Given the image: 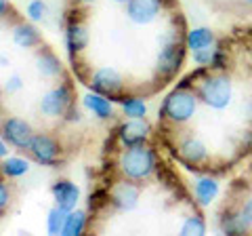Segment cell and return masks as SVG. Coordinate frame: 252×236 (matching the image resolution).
<instances>
[{"label": "cell", "mask_w": 252, "mask_h": 236, "mask_svg": "<svg viewBox=\"0 0 252 236\" xmlns=\"http://www.w3.org/2000/svg\"><path fill=\"white\" fill-rule=\"evenodd\" d=\"M118 169L130 182H145L158 171V156L147 144L124 148L118 158Z\"/></svg>", "instance_id": "cell-1"}, {"label": "cell", "mask_w": 252, "mask_h": 236, "mask_svg": "<svg viewBox=\"0 0 252 236\" xmlns=\"http://www.w3.org/2000/svg\"><path fill=\"white\" fill-rule=\"evenodd\" d=\"M185 38L177 30H166L160 36V53H158V72L164 80L175 78L185 59Z\"/></svg>", "instance_id": "cell-2"}, {"label": "cell", "mask_w": 252, "mask_h": 236, "mask_svg": "<svg viewBox=\"0 0 252 236\" xmlns=\"http://www.w3.org/2000/svg\"><path fill=\"white\" fill-rule=\"evenodd\" d=\"M198 93H193L191 89H181L177 86L175 91H170L162 101V108L158 116L162 120H168L172 124H185L193 118L195 110H198Z\"/></svg>", "instance_id": "cell-3"}, {"label": "cell", "mask_w": 252, "mask_h": 236, "mask_svg": "<svg viewBox=\"0 0 252 236\" xmlns=\"http://www.w3.org/2000/svg\"><path fill=\"white\" fill-rule=\"evenodd\" d=\"M198 97L212 110H225L231 104L233 97V82L223 72L204 74L198 84Z\"/></svg>", "instance_id": "cell-4"}, {"label": "cell", "mask_w": 252, "mask_h": 236, "mask_svg": "<svg viewBox=\"0 0 252 236\" xmlns=\"http://www.w3.org/2000/svg\"><path fill=\"white\" fill-rule=\"evenodd\" d=\"M74 104V86L69 80H63L61 84L53 86L40 97V112L49 118L63 116L65 110Z\"/></svg>", "instance_id": "cell-5"}, {"label": "cell", "mask_w": 252, "mask_h": 236, "mask_svg": "<svg viewBox=\"0 0 252 236\" xmlns=\"http://www.w3.org/2000/svg\"><path fill=\"white\" fill-rule=\"evenodd\" d=\"M34 129L32 124L26 122L23 118L17 116H9L0 122V137H2L6 144L17 148V150H30V144L34 139Z\"/></svg>", "instance_id": "cell-6"}, {"label": "cell", "mask_w": 252, "mask_h": 236, "mask_svg": "<svg viewBox=\"0 0 252 236\" xmlns=\"http://www.w3.org/2000/svg\"><path fill=\"white\" fill-rule=\"evenodd\" d=\"M28 152L38 164L44 167H57L61 162V144L49 133H36Z\"/></svg>", "instance_id": "cell-7"}, {"label": "cell", "mask_w": 252, "mask_h": 236, "mask_svg": "<svg viewBox=\"0 0 252 236\" xmlns=\"http://www.w3.org/2000/svg\"><path fill=\"white\" fill-rule=\"evenodd\" d=\"M86 84L91 86V91L101 93V95H107V97L116 99V97H120V93H122V89H124V76L118 72L116 68L105 66V68L94 70Z\"/></svg>", "instance_id": "cell-8"}, {"label": "cell", "mask_w": 252, "mask_h": 236, "mask_svg": "<svg viewBox=\"0 0 252 236\" xmlns=\"http://www.w3.org/2000/svg\"><path fill=\"white\" fill-rule=\"evenodd\" d=\"M116 135H118V144L122 148L147 144L149 135H152V124L145 118H128L122 124H118Z\"/></svg>", "instance_id": "cell-9"}, {"label": "cell", "mask_w": 252, "mask_h": 236, "mask_svg": "<svg viewBox=\"0 0 252 236\" xmlns=\"http://www.w3.org/2000/svg\"><path fill=\"white\" fill-rule=\"evenodd\" d=\"M164 0H128L126 2V17L135 26H147L160 17Z\"/></svg>", "instance_id": "cell-10"}, {"label": "cell", "mask_w": 252, "mask_h": 236, "mask_svg": "<svg viewBox=\"0 0 252 236\" xmlns=\"http://www.w3.org/2000/svg\"><path fill=\"white\" fill-rule=\"evenodd\" d=\"M65 46L72 61H76L78 53H82L89 46V30L76 17V13H69L65 19Z\"/></svg>", "instance_id": "cell-11"}, {"label": "cell", "mask_w": 252, "mask_h": 236, "mask_svg": "<svg viewBox=\"0 0 252 236\" xmlns=\"http://www.w3.org/2000/svg\"><path fill=\"white\" fill-rule=\"evenodd\" d=\"M139 188L135 186V182L124 177V182H118L109 188V204L116 211H122V213H128L139 204Z\"/></svg>", "instance_id": "cell-12"}, {"label": "cell", "mask_w": 252, "mask_h": 236, "mask_svg": "<svg viewBox=\"0 0 252 236\" xmlns=\"http://www.w3.org/2000/svg\"><path fill=\"white\" fill-rule=\"evenodd\" d=\"M51 194H53L55 204L65 211L76 209L78 202H80V188L74 182H69V179H57L51 186Z\"/></svg>", "instance_id": "cell-13"}, {"label": "cell", "mask_w": 252, "mask_h": 236, "mask_svg": "<svg viewBox=\"0 0 252 236\" xmlns=\"http://www.w3.org/2000/svg\"><path fill=\"white\" fill-rule=\"evenodd\" d=\"M179 158L185 164H202L208 158V148L202 139L189 135L185 139H181L179 144Z\"/></svg>", "instance_id": "cell-14"}, {"label": "cell", "mask_w": 252, "mask_h": 236, "mask_svg": "<svg viewBox=\"0 0 252 236\" xmlns=\"http://www.w3.org/2000/svg\"><path fill=\"white\" fill-rule=\"evenodd\" d=\"M191 190H193V196H195V200H198L200 207H208V204H212L217 200V196L220 192V186H219V182L215 177L200 175L191 182Z\"/></svg>", "instance_id": "cell-15"}, {"label": "cell", "mask_w": 252, "mask_h": 236, "mask_svg": "<svg viewBox=\"0 0 252 236\" xmlns=\"http://www.w3.org/2000/svg\"><path fill=\"white\" fill-rule=\"evenodd\" d=\"M82 104H84V108L89 110L93 116H97L99 120H109V118L116 116V112H114V99L107 97V95H101V93L91 91L89 95H84Z\"/></svg>", "instance_id": "cell-16"}, {"label": "cell", "mask_w": 252, "mask_h": 236, "mask_svg": "<svg viewBox=\"0 0 252 236\" xmlns=\"http://www.w3.org/2000/svg\"><path fill=\"white\" fill-rule=\"evenodd\" d=\"M11 38L13 42L19 46V49H36V46L42 44V36L40 32L28 21H19L15 23L11 30Z\"/></svg>", "instance_id": "cell-17"}, {"label": "cell", "mask_w": 252, "mask_h": 236, "mask_svg": "<svg viewBox=\"0 0 252 236\" xmlns=\"http://www.w3.org/2000/svg\"><path fill=\"white\" fill-rule=\"evenodd\" d=\"M34 66H36L38 74H40L42 78H59L63 74V64L59 61V57L53 51L44 49V46L36 53Z\"/></svg>", "instance_id": "cell-18"}, {"label": "cell", "mask_w": 252, "mask_h": 236, "mask_svg": "<svg viewBox=\"0 0 252 236\" xmlns=\"http://www.w3.org/2000/svg\"><path fill=\"white\" fill-rule=\"evenodd\" d=\"M219 228H220V232L223 234H231V236H238V234H246L252 224L246 219V215L242 213V209L240 211H225L223 215H220L219 219Z\"/></svg>", "instance_id": "cell-19"}, {"label": "cell", "mask_w": 252, "mask_h": 236, "mask_svg": "<svg viewBox=\"0 0 252 236\" xmlns=\"http://www.w3.org/2000/svg\"><path fill=\"white\" fill-rule=\"evenodd\" d=\"M215 32L206 26H198V28H191L189 32L185 34V44L189 51H198V49H206V46L215 44Z\"/></svg>", "instance_id": "cell-20"}, {"label": "cell", "mask_w": 252, "mask_h": 236, "mask_svg": "<svg viewBox=\"0 0 252 236\" xmlns=\"http://www.w3.org/2000/svg\"><path fill=\"white\" fill-rule=\"evenodd\" d=\"M114 101L120 104L122 114L126 118H145L147 116V104H145V99L139 95H120Z\"/></svg>", "instance_id": "cell-21"}, {"label": "cell", "mask_w": 252, "mask_h": 236, "mask_svg": "<svg viewBox=\"0 0 252 236\" xmlns=\"http://www.w3.org/2000/svg\"><path fill=\"white\" fill-rule=\"evenodd\" d=\"M26 173H30V160L21 158V156H6L0 162V175L2 177L17 179V177H23Z\"/></svg>", "instance_id": "cell-22"}, {"label": "cell", "mask_w": 252, "mask_h": 236, "mask_svg": "<svg viewBox=\"0 0 252 236\" xmlns=\"http://www.w3.org/2000/svg\"><path fill=\"white\" fill-rule=\"evenodd\" d=\"M84 230H86V211L76 207L67 213L61 236H80V234H84Z\"/></svg>", "instance_id": "cell-23"}, {"label": "cell", "mask_w": 252, "mask_h": 236, "mask_svg": "<svg viewBox=\"0 0 252 236\" xmlns=\"http://www.w3.org/2000/svg\"><path fill=\"white\" fill-rule=\"evenodd\" d=\"M67 213H69V211L57 207V204H55L53 209H49V213H46V232L53 234V236L61 234L63 232V226H65Z\"/></svg>", "instance_id": "cell-24"}, {"label": "cell", "mask_w": 252, "mask_h": 236, "mask_svg": "<svg viewBox=\"0 0 252 236\" xmlns=\"http://www.w3.org/2000/svg\"><path fill=\"white\" fill-rule=\"evenodd\" d=\"M179 232L183 236H202V234H206V222L202 219V215H189L185 217Z\"/></svg>", "instance_id": "cell-25"}, {"label": "cell", "mask_w": 252, "mask_h": 236, "mask_svg": "<svg viewBox=\"0 0 252 236\" xmlns=\"http://www.w3.org/2000/svg\"><path fill=\"white\" fill-rule=\"evenodd\" d=\"M26 15L30 21H44L46 15H49V6H46L44 0H30L26 6Z\"/></svg>", "instance_id": "cell-26"}, {"label": "cell", "mask_w": 252, "mask_h": 236, "mask_svg": "<svg viewBox=\"0 0 252 236\" xmlns=\"http://www.w3.org/2000/svg\"><path fill=\"white\" fill-rule=\"evenodd\" d=\"M109 204V190H105V188H97L94 192H91L89 196V211H93V213H97L99 209H103Z\"/></svg>", "instance_id": "cell-27"}, {"label": "cell", "mask_w": 252, "mask_h": 236, "mask_svg": "<svg viewBox=\"0 0 252 236\" xmlns=\"http://www.w3.org/2000/svg\"><path fill=\"white\" fill-rule=\"evenodd\" d=\"M212 55H215V44L206 46V49H198V51H191V57H193V64L198 68H208L210 70V61H212Z\"/></svg>", "instance_id": "cell-28"}, {"label": "cell", "mask_w": 252, "mask_h": 236, "mask_svg": "<svg viewBox=\"0 0 252 236\" xmlns=\"http://www.w3.org/2000/svg\"><path fill=\"white\" fill-rule=\"evenodd\" d=\"M227 66V51L217 46L215 49V55H212V61H210V70H215V72H223Z\"/></svg>", "instance_id": "cell-29"}, {"label": "cell", "mask_w": 252, "mask_h": 236, "mask_svg": "<svg viewBox=\"0 0 252 236\" xmlns=\"http://www.w3.org/2000/svg\"><path fill=\"white\" fill-rule=\"evenodd\" d=\"M23 89V78L19 74H11L9 78H6L4 82V91L9 93V95H13V93H19Z\"/></svg>", "instance_id": "cell-30"}, {"label": "cell", "mask_w": 252, "mask_h": 236, "mask_svg": "<svg viewBox=\"0 0 252 236\" xmlns=\"http://www.w3.org/2000/svg\"><path fill=\"white\" fill-rule=\"evenodd\" d=\"M11 202V192H9V186L4 184V179L0 177V211H4L6 207H9Z\"/></svg>", "instance_id": "cell-31"}, {"label": "cell", "mask_w": 252, "mask_h": 236, "mask_svg": "<svg viewBox=\"0 0 252 236\" xmlns=\"http://www.w3.org/2000/svg\"><path fill=\"white\" fill-rule=\"evenodd\" d=\"M63 118H65V122H80L82 120V114H80V110L76 108V104H72V106L65 110Z\"/></svg>", "instance_id": "cell-32"}, {"label": "cell", "mask_w": 252, "mask_h": 236, "mask_svg": "<svg viewBox=\"0 0 252 236\" xmlns=\"http://www.w3.org/2000/svg\"><path fill=\"white\" fill-rule=\"evenodd\" d=\"M242 213L246 215V219H248V222L252 224V196H250V198H248L246 202H244V207H242Z\"/></svg>", "instance_id": "cell-33"}, {"label": "cell", "mask_w": 252, "mask_h": 236, "mask_svg": "<svg viewBox=\"0 0 252 236\" xmlns=\"http://www.w3.org/2000/svg\"><path fill=\"white\" fill-rule=\"evenodd\" d=\"M6 156H9V144H6V141L0 137V160L6 158Z\"/></svg>", "instance_id": "cell-34"}, {"label": "cell", "mask_w": 252, "mask_h": 236, "mask_svg": "<svg viewBox=\"0 0 252 236\" xmlns=\"http://www.w3.org/2000/svg\"><path fill=\"white\" fill-rule=\"evenodd\" d=\"M9 11H11V4L6 2V0H0V19L6 17V15H9Z\"/></svg>", "instance_id": "cell-35"}, {"label": "cell", "mask_w": 252, "mask_h": 236, "mask_svg": "<svg viewBox=\"0 0 252 236\" xmlns=\"http://www.w3.org/2000/svg\"><path fill=\"white\" fill-rule=\"evenodd\" d=\"M0 66H9V59H6L4 55H0Z\"/></svg>", "instance_id": "cell-36"}, {"label": "cell", "mask_w": 252, "mask_h": 236, "mask_svg": "<svg viewBox=\"0 0 252 236\" xmlns=\"http://www.w3.org/2000/svg\"><path fill=\"white\" fill-rule=\"evenodd\" d=\"M76 2H82V4H89V2H94V0H76Z\"/></svg>", "instance_id": "cell-37"}, {"label": "cell", "mask_w": 252, "mask_h": 236, "mask_svg": "<svg viewBox=\"0 0 252 236\" xmlns=\"http://www.w3.org/2000/svg\"><path fill=\"white\" fill-rule=\"evenodd\" d=\"M114 2H118V4H126L128 0H114Z\"/></svg>", "instance_id": "cell-38"}, {"label": "cell", "mask_w": 252, "mask_h": 236, "mask_svg": "<svg viewBox=\"0 0 252 236\" xmlns=\"http://www.w3.org/2000/svg\"><path fill=\"white\" fill-rule=\"evenodd\" d=\"M244 2H246L248 6H252V0H244Z\"/></svg>", "instance_id": "cell-39"}]
</instances>
